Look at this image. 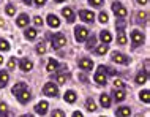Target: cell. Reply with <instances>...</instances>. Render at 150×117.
Segmentation results:
<instances>
[{"instance_id": "obj_1", "label": "cell", "mask_w": 150, "mask_h": 117, "mask_svg": "<svg viewBox=\"0 0 150 117\" xmlns=\"http://www.w3.org/2000/svg\"><path fill=\"white\" fill-rule=\"evenodd\" d=\"M51 43H52V48H54V49H60V48H63L65 44H67V38H65L63 33H55L54 37H52Z\"/></svg>"}, {"instance_id": "obj_2", "label": "cell", "mask_w": 150, "mask_h": 117, "mask_svg": "<svg viewBox=\"0 0 150 117\" xmlns=\"http://www.w3.org/2000/svg\"><path fill=\"white\" fill-rule=\"evenodd\" d=\"M104 71H106V67L100 65L98 71H96V74H95V81H96V84H100V86H104V84H106V74H104Z\"/></svg>"}, {"instance_id": "obj_3", "label": "cell", "mask_w": 150, "mask_h": 117, "mask_svg": "<svg viewBox=\"0 0 150 117\" xmlns=\"http://www.w3.org/2000/svg\"><path fill=\"white\" fill-rule=\"evenodd\" d=\"M43 94L47 95V96H57L59 89H57V86H54V82H47L46 86L43 87Z\"/></svg>"}, {"instance_id": "obj_4", "label": "cell", "mask_w": 150, "mask_h": 117, "mask_svg": "<svg viewBox=\"0 0 150 117\" xmlns=\"http://www.w3.org/2000/svg\"><path fill=\"white\" fill-rule=\"evenodd\" d=\"M74 37L78 41H84L87 37H88V29H86V27H76L74 29Z\"/></svg>"}, {"instance_id": "obj_5", "label": "cell", "mask_w": 150, "mask_h": 117, "mask_svg": "<svg viewBox=\"0 0 150 117\" xmlns=\"http://www.w3.org/2000/svg\"><path fill=\"white\" fill-rule=\"evenodd\" d=\"M131 41L134 46H139V44H142V41H144V35L141 33L139 30H133L131 32Z\"/></svg>"}, {"instance_id": "obj_6", "label": "cell", "mask_w": 150, "mask_h": 117, "mask_svg": "<svg viewBox=\"0 0 150 117\" xmlns=\"http://www.w3.org/2000/svg\"><path fill=\"white\" fill-rule=\"evenodd\" d=\"M79 16H81V19H82L84 22H93V19H95V14H93V11H88V10L79 11Z\"/></svg>"}, {"instance_id": "obj_7", "label": "cell", "mask_w": 150, "mask_h": 117, "mask_svg": "<svg viewBox=\"0 0 150 117\" xmlns=\"http://www.w3.org/2000/svg\"><path fill=\"white\" fill-rule=\"evenodd\" d=\"M47 108H49V103H47V101H40V103L35 104V112L43 116V114H46V112H47Z\"/></svg>"}, {"instance_id": "obj_8", "label": "cell", "mask_w": 150, "mask_h": 117, "mask_svg": "<svg viewBox=\"0 0 150 117\" xmlns=\"http://www.w3.org/2000/svg\"><path fill=\"white\" fill-rule=\"evenodd\" d=\"M112 11H114V13L119 16V18H122V19L127 16V10H125L120 3H112Z\"/></svg>"}, {"instance_id": "obj_9", "label": "cell", "mask_w": 150, "mask_h": 117, "mask_svg": "<svg viewBox=\"0 0 150 117\" xmlns=\"http://www.w3.org/2000/svg\"><path fill=\"white\" fill-rule=\"evenodd\" d=\"M79 67L82 68V70L88 71V70H92V68H93V62L90 59H81L79 60Z\"/></svg>"}, {"instance_id": "obj_10", "label": "cell", "mask_w": 150, "mask_h": 117, "mask_svg": "<svg viewBox=\"0 0 150 117\" xmlns=\"http://www.w3.org/2000/svg\"><path fill=\"white\" fill-rule=\"evenodd\" d=\"M112 60L117 63H128V57L123 54H120V52H114V54H112Z\"/></svg>"}, {"instance_id": "obj_11", "label": "cell", "mask_w": 150, "mask_h": 117, "mask_svg": "<svg viewBox=\"0 0 150 117\" xmlns=\"http://www.w3.org/2000/svg\"><path fill=\"white\" fill-rule=\"evenodd\" d=\"M62 14L65 16V19H67L68 22H74V13H73L71 8H63V10H62Z\"/></svg>"}, {"instance_id": "obj_12", "label": "cell", "mask_w": 150, "mask_h": 117, "mask_svg": "<svg viewBox=\"0 0 150 117\" xmlns=\"http://www.w3.org/2000/svg\"><path fill=\"white\" fill-rule=\"evenodd\" d=\"M59 62L57 60H54V59H49V62H47V67H46V70L49 71V73H52V71H55V70H59Z\"/></svg>"}, {"instance_id": "obj_13", "label": "cell", "mask_w": 150, "mask_h": 117, "mask_svg": "<svg viewBox=\"0 0 150 117\" xmlns=\"http://www.w3.org/2000/svg\"><path fill=\"white\" fill-rule=\"evenodd\" d=\"M19 65H21V70H22V71H30L32 67H33V63H32L29 59H22Z\"/></svg>"}, {"instance_id": "obj_14", "label": "cell", "mask_w": 150, "mask_h": 117, "mask_svg": "<svg viewBox=\"0 0 150 117\" xmlns=\"http://www.w3.org/2000/svg\"><path fill=\"white\" fill-rule=\"evenodd\" d=\"M30 96L32 95H30V92L27 90V89H25V90H22L21 94H18V98H19V101H21V103H27L30 100Z\"/></svg>"}, {"instance_id": "obj_15", "label": "cell", "mask_w": 150, "mask_h": 117, "mask_svg": "<svg viewBox=\"0 0 150 117\" xmlns=\"http://www.w3.org/2000/svg\"><path fill=\"white\" fill-rule=\"evenodd\" d=\"M117 117H128L129 114H131V109L129 108H127V106H122V108H119L117 109Z\"/></svg>"}, {"instance_id": "obj_16", "label": "cell", "mask_w": 150, "mask_h": 117, "mask_svg": "<svg viewBox=\"0 0 150 117\" xmlns=\"http://www.w3.org/2000/svg\"><path fill=\"white\" fill-rule=\"evenodd\" d=\"M65 101L67 103H74L76 101V98H78V96H76V92H73V90H68L67 94H65Z\"/></svg>"}, {"instance_id": "obj_17", "label": "cell", "mask_w": 150, "mask_h": 117, "mask_svg": "<svg viewBox=\"0 0 150 117\" xmlns=\"http://www.w3.org/2000/svg\"><path fill=\"white\" fill-rule=\"evenodd\" d=\"M47 24H49L51 27H59V26H60V21H59L57 16L49 14V16H47Z\"/></svg>"}, {"instance_id": "obj_18", "label": "cell", "mask_w": 150, "mask_h": 117, "mask_svg": "<svg viewBox=\"0 0 150 117\" xmlns=\"http://www.w3.org/2000/svg\"><path fill=\"white\" fill-rule=\"evenodd\" d=\"M16 24H18L19 27H25L27 24H29V16H27V14H21L18 18V21H16Z\"/></svg>"}, {"instance_id": "obj_19", "label": "cell", "mask_w": 150, "mask_h": 117, "mask_svg": "<svg viewBox=\"0 0 150 117\" xmlns=\"http://www.w3.org/2000/svg\"><path fill=\"white\" fill-rule=\"evenodd\" d=\"M8 84V73L6 71H0V89H3Z\"/></svg>"}, {"instance_id": "obj_20", "label": "cell", "mask_w": 150, "mask_h": 117, "mask_svg": "<svg viewBox=\"0 0 150 117\" xmlns=\"http://www.w3.org/2000/svg\"><path fill=\"white\" fill-rule=\"evenodd\" d=\"M100 37H101V40H103V44H108V43H111V40H112L111 33H109L108 30H103V32L100 33Z\"/></svg>"}, {"instance_id": "obj_21", "label": "cell", "mask_w": 150, "mask_h": 117, "mask_svg": "<svg viewBox=\"0 0 150 117\" xmlns=\"http://www.w3.org/2000/svg\"><path fill=\"white\" fill-rule=\"evenodd\" d=\"M100 101H101V104H103L104 108L111 106V98H109V95H106V94H103V95L100 96Z\"/></svg>"}, {"instance_id": "obj_22", "label": "cell", "mask_w": 150, "mask_h": 117, "mask_svg": "<svg viewBox=\"0 0 150 117\" xmlns=\"http://www.w3.org/2000/svg\"><path fill=\"white\" fill-rule=\"evenodd\" d=\"M25 89H27L25 84H24V82H19V84H16V86L13 87V94L18 95V94H21L22 90H25Z\"/></svg>"}, {"instance_id": "obj_23", "label": "cell", "mask_w": 150, "mask_h": 117, "mask_svg": "<svg viewBox=\"0 0 150 117\" xmlns=\"http://www.w3.org/2000/svg\"><path fill=\"white\" fill-rule=\"evenodd\" d=\"M136 82H137V84H144V82H147V73H145V71H144V73L141 71V73L136 76Z\"/></svg>"}, {"instance_id": "obj_24", "label": "cell", "mask_w": 150, "mask_h": 117, "mask_svg": "<svg viewBox=\"0 0 150 117\" xmlns=\"http://www.w3.org/2000/svg\"><path fill=\"white\" fill-rule=\"evenodd\" d=\"M106 52H108V44H101V46L96 48L95 54L96 55H103V54H106Z\"/></svg>"}, {"instance_id": "obj_25", "label": "cell", "mask_w": 150, "mask_h": 117, "mask_svg": "<svg viewBox=\"0 0 150 117\" xmlns=\"http://www.w3.org/2000/svg\"><path fill=\"white\" fill-rule=\"evenodd\" d=\"M86 108H87V109L90 111V112L96 111V104H95V101H93V100H90V98L87 100V103H86Z\"/></svg>"}, {"instance_id": "obj_26", "label": "cell", "mask_w": 150, "mask_h": 117, "mask_svg": "<svg viewBox=\"0 0 150 117\" xmlns=\"http://www.w3.org/2000/svg\"><path fill=\"white\" fill-rule=\"evenodd\" d=\"M35 37H36V29H27L25 30V38L33 40Z\"/></svg>"}, {"instance_id": "obj_27", "label": "cell", "mask_w": 150, "mask_h": 117, "mask_svg": "<svg viewBox=\"0 0 150 117\" xmlns=\"http://www.w3.org/2000/svg\"><path fill=\"white\" fill-rule=\"evenodd\" d=\"M141 100L145 103H149L150 101V90H142L141 92Z\"/></svg>"}, {"instance_id": "obj_28", "label": "cell", "mask_w": 150, "mask_h": 117, "mask_svg": "<svg viewBox=\"0 0 150 117\" xmlns=\"http://www.w3.org/2000/svg\"><path fill=\"white\" fill-rule=\"evenodd\" d=\"M10 49V43L6 40H2L0 38V51H8Z\"/></svg>"}, {"instance_id": "obj_29", "label": "cell", "mask_w": 150, "mask_h": 117, "mask_svg": "<svg viewBox=\"0 0 150 117\" xmlns=\"http://www.w3.org/2000/svg\"><path fill=\"white\" fill-rule=\"evenodd\" d=\"M114 96H115V100H117V101H122V100H125V92L117 90V92H114Z\"/></svg>"}, {"instance_id": "obj_30", "label": "cell", "mask_w": 150, "mask_h": 117, "mask_svg": "<svg viewBox=\"0 0 150 117\" xmlns=\"http://www.w3.org/2000/svg\"><path fill=\"white\" fill-rule=\"evenodd\" d=\"M96 44V38L95 37H92V38H88V41H87V44H86V48L87 49H92L93 46Z\"/></svg>"}, {"instance_id": "obj_31", "label": "cell", "mask_w": 150, "mask_h": 117, "mask_svg": "<svg viewBox=\"0 0 150 117\" xmlns=\"http://www.w3.org/2000/svg\"><path fill=\"white\" fill-rule=\"evenodd\" d=\"M36 52H38V54H44V52H46V46H44V43L36 44Z\"/></svg>"}, {"instance_id": "obj_32", "label": "cell", "mask_w": 150, "mask_h": 117, "mask_svg": "<svg viewBox=\"0 0 150 117\" xmlns=\"http://www.w3.org/2000/svg\"><path fill=\"white\" fill-rule=\"evenodd\" d=\"M100 22H103V24H106L108 21H109V18H108V14L106 13H104V11H101V13H100Z\"/></svg>"}, {"instance_id": "obj_33", "label": "cell", "mask_w": 150, "mask_h": 117, "mask_svg": "<svg viewBox=\"0 0 150 117\" xmlns=\"http://www.w3.org/2000/svg\"><path fill=\"white\" fill-rule=\"evenodd\" d=\"M55 79H57V82H59V84H65V81L68 79V74H59Z\"/></svg>"}, {"instance_id": "obj_34", "label": "cell", "mask_w": 150, "mask_h": 117, "mask_svg": "<svg viewBox=\"0 0 150 117\" xmlns=\"http://www.w3.org/2000/svg\"><path fill=\"white\" fill-rule=\"evenodd\" d=\"M14 13H16L14 6H13V5H8V6H6V14H8V16H13Z\"/></svg>"}, {"instance_id": "obj_35", "label": "cell", "mask_w": 150, "mask_h": 117, "mask_svg": "<svg viewBox=\"0 0 150 117\" xmlns=\"http://www.w3.org/2000/svg\"><path fill=\"white\" fill-rule=\"evenodd\" d=\"M117 41H119V44H125V43H127V37H125L123 33H120L119 38H117Z\"/></svg>"}, {"instance_id": "obj_36", "label": "cell", "mask_w": 150, "mask_h": 117, "mask_svg": "<svg viewBox=\"0 0 150 117\" xmlns=\"http://www.w3.org/2000/svg\"><path fill=\"white\" fill-rule=\"evenodd\" d=\"M52 117H65V114H63V111L57 109V111H54V112H52Z\"/></svg>"}, {"instance_id": "obj_37", "label": "cell", "mask_w": 150, "mask_h": 117, "mask_svg": "<svg viewBox=\"0 0 150 117\" xmlns=\"http://www.w3.org/2000/svg\"><path fill=\"white\" fill-rule=\"evenodd\" d=\"M90 5H93V6H101V5H103V0H90Z\"/></svg>"}, {"instance_id": "obj_38", "label": "cell", "mask_w": 150, "mask_h": 117, "mask_svg": "<svg viewBox=\"0 0 150 117\" xmlns=\"http://www.w3.org/2000/svg\"><path fill=\"white\" fill-rule=\"evenodd\" d=\"M6 109H8V108H6V104H5V103H0V116H2V114H5Z\"/></svg>"}, {"instance_id": "obj_39", "label": "cell", "mask_w": 150, "mask_h": 117, "mask_svg": "<svg viewBox=\"0 0 150 117\" xmlns=\"http://www.w3.org/2000/svg\"><path fill=\"white\" fill-rule=\"evenodd\" d=\"M8 68H16V59H10V62H8Z\"/></svg>"}, {"instance_id": "obj_40", "label": "cell", "mask_w": 150, "mask_h": 117, "mask_svg": "<svg viewBox=\"0 0 150 117\" xmlns=\"http://www.w3.org/2000/svg\"><path fill=\"white\" fill-rule=\"evenodd\" d=\"M35 24H36V27L43 26V19L40 18V16H35Z\"/></svg>"}, {"instance_id": "obj_41", "label": "cell", "mask_w": 150, "mask_h": 117, "mask_svg": "<svg viewBox=\"0 0 150 117\" xmlns=\"http://www.w3.org/2000/svg\"><path fill=\"white\" fill-rule=\"evenodd\" d=\"M114 86H115V87H119V89H122V87H123V86H125V84H123V82H122V81H120V79H115V81H114Z\"/></svg>"}, {"instance_id": "obj_42", "label": "cell", "mask_w": 150, "mask_h": 117, "mask_svg": "<svg viewBox=\"0 0 150 117\" xmlns=\"http://www.w3.org/2000/svg\"><path fill=\"white\" fill-rule=\"evenodd\" d=\"M35 3H36L38 6H43L44 3H46V0H35Z\"/></svg>"}, {"instance_id": "obj_43", "label": "cell", "mask_w": 150, "mask_h": 117, "mask_svg": "<svg viewBox=\"0 0 150 117\" xmlns=\"http://www.w3.org/2000/svg\"><path fill=\"white\" fill-rule=\"evenodd\" d=\"M73 117H84V116H82V112L76 111V112H73Z\"/></svg>"}, {"instance_id": "obj_44", "label": "cell", "mask_w": 150, "mask_h": 117, "mask_svg": "<svg viewBox=\"0 0 150 117\" xmlns=\"http://www.w3.org/2000/svg\"><path fill=\"white\" fill-rule=\"evenodd\" d=\"M137 16H139V19H145V16H147V14H145V13H139Z\"/></svg>"}, {"instance_id": "obj_45", "label": "cell", "mask_w": 150, "mask_h": 117, "mask_svg": "<svg viewBox=\"0 0 150 117\" xmlns=\"http://www.w3.org/2000/svg\"><path fill=\"white\" fill-rule=\"evenodd\" d=\"M137 2H139L141 5H145V3H147V0H137Z\"/></svg>"}, {"instance_id": "obj_46", "label": "cell", "mask_w": 150, "mask_h": 117, "mask_svg": "<svg viewBox=\"0 0 150 117\" xmlns=\"http://www.w3.org/2000/svg\"><path fill=\"white\" fill-rule=\"evenodd\" d=\"M21 117H33V116H30V114H25V116H21Z\"/></svg>"}, {"instance_id": "obj_47", "label": "cell", "mask_w": 150, "mask_h": 117, "mask_svg": "<svg viewBox=\"0 0 150 117\" xmlns=\"http://www.w3.org/2000/svg\"><path fill=\"white\" fill-rule=\"evenodd\" d=\"M24 2H25V3H27V5H29V3L32 2V0H24Z\"/></svg>"}, {"instance_id": "obj_48", "label": "cell", "mask_w": 150, "mask_h": 117, "mask_svg": "<svg viewBox=\"0 0 150 117\" xmlns=\"http://www.w3.org/2000/svg\"><path fill=\"white\" fill-rule=\"evenodd\" d=\"M55 2H57V3H62V2H65V0H55Z\"/></svg>"}, {"instance_id": "obj_49", "label": "cell", "mask_w": 150, "mask_h": 117, "mask_svg": "<svg viewBox=\"0 0 150 117\" xmlns=\"http://www.w3.org/2000/svg\"><path fill=\"white\" fill-rule=\"evenodd\" d=\"M3 62V57H2V55H0V63H2Z\"/></svg>"}, {"instance_id": "obj_50", "label": "cell", "mask_w": 150, "mask_h": 117, "mask_svg": "<svg viewBox=\"0 0 150 117\" xmlns=\"http://www.w3.org/2000/svg\"><path fill=\"white\" fill-rule=\"evenodd\" d=\"M136 117H142V116H141V114H139V116H136Z\"/></svg>"}]
</instances>
